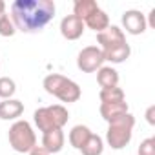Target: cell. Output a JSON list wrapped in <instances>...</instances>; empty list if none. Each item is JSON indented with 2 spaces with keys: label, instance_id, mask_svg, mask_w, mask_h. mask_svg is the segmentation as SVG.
<instances>
[{
  "label": "cell",
  "instance_id": "44dd1931",
  "mask_svg": "<svg viewBox=\"0 0 155 155\" xmlns=\"http://www.w3.org/2000/svg\"><path fill=\"white\" fill-rule=\"evenodd\" d=\"M17 33V28L11 20L9 15H2L0 17V37H13Z\"/></svg>",
  "mask_w": 155,
  "mask_h": 155
},
{
  "label": "cell",
  "instance_id": "7402d4cb",
  "mask_svg": "<svg viewBox=\"0 0 155 155\" xmlns=\"http://www.w3.org/2000/svg\"><path fill=\"white\" fill-rule=\"evenodd\" d=\"M139 155H155V139L153 137H148L140 142L139 150H137Z\"/></svg>",
  "mask_w": 155,
  "mask_h": 155
},
{
  "label": "cell",
  "instance_id": "ba28073f",
  "mask_svg": "<svg viewBox=\"0 0 155 155\" xmlns=\"http://www.w3.org/2000/svg\"><path fill=\"white\" fill-rule=\"evenodd\" d=\"M84 22L75 17V15H66L62 20H60V35L66 38V40H79L84 33Z\"/></svg>",
  "mask_w": 155,
  "mask_h": 155
},
{
  "label": "cell",
  "instance_id": "277c9868",
  "mask_svg": "<svg viewBox=\"0 0 155 155\" xmlns=\"http://www.w3.org/2000/svg\"><path fill=\"white\" fill-rule=\"evenodd\" d=\"M69 113L62 104H53V106H44L35 110L33 113V120L35 126L46 133V131H53V130H62L68 124Z\"/></svg>",
  "mask_w": 155,
  "mask_h": 155
},
{
  "label": "cell",
  "instance_id": "603a6c76",
  "mask_svg": "<svg viewBox=\"0 0 155 155\" xmlns=\"http://www.w3.org/2000/svg\"><path fill=\"white\" fill-rule=\"evenodd\" d=\"M153 111H155V106H150L148 108V111H146V119H148V122L153 126L155 124V119H153Z\"/></svg>",
  "mask_w": 155,
  "mask_h": 155
},
{
  "label": "cell",
  "instance_id": "8992f818",
  "mask_svg": "<svg viewBox=\"0 0 155 155\" xmlns=\"http://www.w3.org/2000/svg\"><path fill=\"white\" fill-rule=\"evenodd\" d=\"M104 55L99 46H86L77 55V68L82 73H95L104 66Z\"/></svg>",
  "mask_w": 155,
  "mask_h": 155
},
{
  "label": "cell",
  "instance_id": "5b68a950",
  "mask_svg": "<svg viewBox=\"0 0 155 155\" xmlns=\"http://www.w3.org/2000/svg\"><path fill=\"white\" fill-rule=\"evenodd\" d=\"M8 139H9V146L18 153H29L37 146V135H35L33 126L22 119L11 124L8 131Z\"/></svg>",
  "mask_w": 155,
  "mask_h": 155
},
{
  "label": "cell",
  "instance_id": "52a82bcc",
  "mask_svg": "<svg viewBox=\"0 0 155 155\" xmlns=\"http://www.w3.org/2000/svg\"><path fill=\"white\" fill-rule=\"evenodd\" d=\"M146 28V15H142L139 9H128L122 13V31L130 35H142Z\"/></svg>",
  "mask_w": 155,
  "mask_h": 155
},
{
  "label": "cell",
  "instance_id": "4fadbf2b",
  "mask_svg": "<svg viewBox=\"0 0 155 155\" xmlns=\"http://www.w3.org/2000/svg\"><path fill=\"white\" fill-rule=\"evenodd\" d=\"M99 111H101V117L106 122H111V120H115V119L130 113V106H128L126 101H122V102H111V104H101Z\"/></svg>",
  "mask_w": 155,
  "mask_h": 155
},
{
  "label": "cell",
  "instance_id": "d4e9b609",
  "mask_svg": "<svg viewBox=\"0 0 155 155\" xmlns=\"http://www.w3.org/2000/svg\"><path fill=\"white\" fill-rule=\"evenodd\" d=\"M148 26H151V28H155V9H151L150 11V20L146 22Z\"/></svg>",
  "mask_w": 155,
  "mask_h": 155
},
{
  "label": "cell",
  "instance_id": "7a4b0ae2",
  "mask_svg": "<svg viewBox=\"0 0 155 155\" xmlns=\"http://www.w3.org/2000/svg\"><path fill=\"white\" fill-rule=\"evenodd\" d=\"M42 86H44L46 93H49V95L57 97L60 102H68V104L77 102V101L81 99V95H82L81 86L77 84L75 81H71V79H68V77L60 75V73H49V75H46Z\"/></svg>",
  "mask_w": 155,
  "mask_h": 155
},
{
  "label": "cell",
  "instance_id": "7c38bea8",
  "mask_svg": "<svg viewBox=\"0 0 155 155\" xmlns=\"http://www.w3.org/2000/svg\"><path fill=\"white\" fill-rule=\"evenodd\" d=\"M24 113V102L18 99H6L0 102V120H18Z\"/></svg>",
  "mask_w": 155,
  "mask_h": 155
},
{
  "label": "cell",
  "instance_id": "e0dca14e",
  "mask_svg": "<svg viewBox=\"0 0 155 155\" xmlns=\"http://www.w3.org/2000/svg\"><path fill=\"white\" fill-rule=\"evenodd\" d=\"M99 9V4L95 2V0H77V2L73 4V15L79 17L82 22Z\"/></svg>",
  "mask_w": 155,
  "mask_h": 155
},
{
  "label": "cell",
  "instance_id": "484cf974",
  "mask_svg": "<svg viewBox=\"0 0 155 155\" xmlns=\"http://www.w3.org/2000/svg\"><path fill=\"white\" fill-rule=\"evenodd\" d=\"M2 15H6V2L0 0V17H2Z\"/></svg>",
  "mask_w": 155,
  "mask_h": 155
},
{
  "label": "cell",
  "instance_id": "8fae6325",
  "mask_svg": "<svg viewBox=\"0 0 155 155\" xmlns=\"http://www.w3.org/2000/svg\"><path fill=\"white\" fill-rule=\"evenodd\" d=\"M102 55H104V60H108L111 64H122V62H126L130 58L131 48H130V44L126 40V42L115 44V46H111L108 49H102Z\"/></svg>",
  "mask_w": 155,
  "mask_h": 155
},
{
  "label": "cell",
  "instance_id": "5bb4252c",
  "mask_svg": "<svg viewBox=\"0 0 155 155\" xmlns=\"http://www.w3.org/2000/svg\"><path fill=\"white\" fill-rule=\"evenodd\" d=\"M91 133H93V131H91L88 126L77 124V126L71 128V131H69V135H68V140H69V144H71L75 150L81 151V148L88 142V139L91 137Z\"/></svg>",
  "mask_w": 155,
  "mask_h": 155
},
{
  "label": "cell",
  "instance_id": "6da1fadb",
  "mask_svg": "<svg viewBox=\"0 0 155 155\" xmlns=\"http://www.w3.org/2000/svg\"><path fill=\"white\" fill-rule=\"evenodd\" d=\"M53 0H15L11 4L9 17L22 33H40L55 17Z\"/></svg>",
  "mask_w": 155,
  "mask_h": 155
},
{
  "label": "cell",
  "instance_id": "ffe728a7",
  "mask_svg": "<svg viewBox=\"0 0 155 155\" xmlns=\"http://www.w3.org/2000/svg\"><path fill=\"white\" fill-rule=\"evenodd\" d=\"M17 93V84L9 77H0V99H13V95Z\"/></svg>",
  "mask_w": 155,
  "mask_h": 155
},
{
  "label": "cell",
  "instance_id": "cb8c5ba5",
  "mask_svg": "<svg viewBox=\"0 0 155 155\" xmlns=\"http://www.w3.org/2000/svg\"><path fill=\"white\" fill-rule=\"evenodd\" d=\"M29 155H49V153H48L42 146H35V148L29 151Z\"/></svg>",
  "mask_w": 155,
  "mask_h": 155
},
{
  "label": "cell",
  "instance_id": "9c48e42d",
  "mask_svg": "<svg viewBox=\"0 0 155 155\" xmlns=\"http://www.w3.org/2000/svg\"><path fill=\"white\" fill-rule=\"evenodd\" d=\"M97 42H99V48L101 49H108L115 44H120V42H126V35L124 31L119 28V26H108L104 31L97 33Z\"/></svg>",
  "mask_w": 155,
  "mask_h": 155
},
{
  "label": "cell",
  "instance_id": "d6986e66",
  "mask_svg": "<svg viewBox=\"0 0 155 155\" xmlns=\"http://www.w3.org/2000/svg\"><path fill=\"white\" fill-rule=\"evenodd\" d=\"M102 151H104V139L97 133H91L88 142L81 148L82 155H102Z\"/></svg>",
  "mask_w": 155,
  "mask_h": 155
},
{
  "label": "cell",
  "instance_id": "ac0fdd59",
  "mask_svg": "<svg viewBox=\"0 0 155 155\" xmlns=\"http://www.w3.org/2000/svg\"><path fill=\"white\" fill-rule=\"evenodd\" d=\"M99 99H101V104L122 102V101H126V93H124V90L119 88V86H115V88H104V90H101Z\"/></svg>",
  "mask_w": 155,
  "mask_h": 155
},
{
  "label": "cell",
  "instance_id": "3957f363",
  "mask_svg": "<svg viewBox=\"0 0 155 155\" xmlns=\"http://www.w3.org/2000/svg\"><path fill=\"white\" fill-rule=\"evenodd\" d=\"M133 128H135V117L131 113H126V115L108 122V131H106L108 146L111 150L126 148L133 137Z\"/></svg>",
  "mask_w": 155,
  "mask_h": 155
},
{
  "label": "cell",
  "instance_id": "9a60e30c",
  "mask_svg": "<svg viewBox=\"0 0 155 155\" xmlns=\"http://www.w3.org/2000/svg\"><path fill=\"white\" fill-rule=\"evenodd\" d=\"M97 82L101 90L119 86V71L111 66H102L101 69H97Z\"/></svg>",
  "mask_w": 155,
  "mask_h": 155
},
{
  "label": "cell",
  "instance_id": "30bf717a",
  "mask_svg": "<svg viewBox=\"0 0 155 155\" xmlns=\"http://www.w3.org/2000/svg\"><path fill=\"white\" fill-rule=\"evenodd\" d=\"M64 144H66V135H64L62 130H53V131L42 133V148H44L49 155L62 151Z\"/></svg>",
  "mask_w": 155,
  "mask_h": 155
},
{
  "label": "cell",
  "instance_id": "2e32d148",
  "mask_svg": "<svg viewBox=\"0 0 155 155\" xmlns=\"http://www.w3.org/2000/svg\"><path fill=\"white\" fill-rule=\"evenodd\" d=\"M108 26H110V17H108V13L102 11L101 8H99L95 13H91V15L84 20V28H90V29H93L95 33L104 31Z\"/></svg>",
  "mask_w": 155,
  "mask_h": 155
}]
</instances>
